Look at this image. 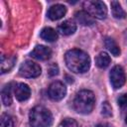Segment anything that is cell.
<instances>
[{"label":"cell","mask_w":127,"mask_h":127,"mask_svg":"<svg viewBox=\"0 0 127 127\" xmlns=\"http://www.w3.org/2000/svg\"><path fill=\"white\" fill-rule=\"evenodd\" d=\"M64 61L67 68L74 73H84L90 67V58L82 50L72 49L65 53Z\"/></svg>","instance_id":"cell-1"},{"label":"cell","mask_w":127,"mask_h":127,"mask_svg":"<svg viewBox=\"0 0 127 127\" xmlns=\"http://www.w3.org/2000/svg\"><path fill=\"white\" fill-rule=\"evenodd\" d=\"M95 104V96L91 90H79L73 99V108L79 114H89Z\"/></svg>","instance_id":"cell-2"},{"label":"cell","mask_w":127,"mask_h":127,"mask_svg":"<svg viewBox=\"0 0 127 127\" xmlns=\"http://www.w3.org/2000/svg\"><path fill=\"white\" fill-rule=\"evenodd\" d=\"M29 123L32 127H50L53 123V114L45 106H35L29 113Z\"/></svg>","instance_id":"cell-3"},{"label":"cell","mask_w":127,"mask_h":127,"mask_svg":"<svg viewBox=\"0 0 127 127\" xmlns=\"http://www.w3.org/2000/svg\"><path fill=\"white\" fill-rule=\"evenodd\" d=\"M84 11H86L94 19L102 20L107 16L106 5L99 0H88L83 3Z\"/></svg>","instance_id":"cell-4"},{"label":"cell","mask_w":127,"mask_h":127,"mask_svg":"<svg viewBox=\"0 0 127 127\" xmlns=\"http://www.w3.org/2000/svg\"><path fill=\"white\" fill-rule=\"evenodd\" d=\"M42 72V68L41 66L36 64L33 61H25L19 68V73L21 76L23 77H27V78H34V77H38Z\"/></svg>","instance_id":"cell-5"},{"label":"cell","mask_w":127,"mask_h":127,"mask_svg":"<svg viewBox=\"0 0 127 127\" xmlns=\"http://www.w3.org/2000/svg\"><path fill=\"white\" fill-rule=\"evenodd\" d=\"M110 83L114 89H118L122 87L126 81V75L124 69L120 65H115L111 68L109 73Z\"/></svg>","instance_id":"cell-6"},{"label":"cell","mask_w":127,"mask_h":127,"mask_svg":"<svg viewBox=\"0 0 127 127\" xmlns=\"http://www.w3.org/2000/svg\"><path fill=\"white\" fill-rule=\"evenodd\" d=\"M49 97L54 101L62 100L66 94V87L62 81H53L48 88Z\"/></svg>","instance_id":"cell-7"},{"label":"cell","mask_w":127,"mask_h":127,"mask_svg":"<svg viewBox=\"0 0 127 127\" xmlns=\"http://www.w3.org/2000/svg\"><path fill=\"white\" fill-rule=\"evenodd\" d=\"M13 92H14L16 99L19 101H25L31 95V89H30L29 85L26 83H23V82L14 83Z\"/></svg>","instance_id":"cell-8"},{"label":"cell","mask_w":127,"mask_h":127,"mask_svg":"<svg viewBox=\"0 0 127 127\" xmlns=\"http://www.w3.org/2000/svg\"><path fill=\"white\" fill-rule=\"evenodd\" d=\"M31 57L38 61H47L52 56V50L46 46H36L34 50L31 52Z\"/></svg>","instance_id":"cell-9"},{"label":"cell","mask_w":127,"mask_h":127,"mask_svg":"<svg viewBox=\"0 0 127 127\" xmlns=\"http://www.w3.org/2000/svg\"><path fill=\"white\" fill-rule=\"evenodd\" d=\"M65 13H66L65 6H64L62 4H55L49 8L48 17L53 21H57V20L62 19L65 15Z\"/></svg>","instance_id":"cell-10"},{"label":"cell","mask_w":127,"mask_h":127,"mask_svg":"<svg viewBox=\"0 0 127 127\" xmlns=\"http://www.w3.org/2000/svg\"><path fill=\"white\" fill-rule=\"evenodd\" d=\"M58 30L62 35L69 36L76 31V24L72 20H65L59 25Z\"/></svg>","instance_id":"cell-11"},{"label":"cell","mask_w":127,"mask_h":127,"mask_svg":"<svg viewBox=\"0 0 127 127\" xmlns=\"http://www.w3.org/2000/svg\"><path fill=\"white\" fill-rule=\"evenodd\" d=\"M74 17H75V20L77 21V23H79L82 26H91L94 24V18L91 17L84 10L77 11L74 14Z\"/></svg>","instance_id":"cell-12"},{"label":"cell","mask_w":127,"mask_h":127,"mask_svg":"<svg viewBox=\"0 0 127 127\" xmlns=\"http://www.w3.org/2000/svg\"><path fill=\"white\" fill-rule=\"evenodd\" d=\"M13 83L6 84L1 90V100L3 105L9 106L12 103V90H13Z\"/></svg>","instance_id":"cell-13"},{"label":"cell","mask_w":127,"mask_h":127,"mask_svg":"<svg viewBox=\"0 0 127 127\" xmlns=\"http://www.w3.org/2000/svg\"><path fill=\"white\" fill-rule=\"evenodd\" d=\"M16 62L15 56H2L1 57V72L5 73L11 70Z\"/></svg>","instance_id":"cell-14"},{"label":"cell","mask_w":127,"mask_h":127,"mask_svg":"<svg viewBox=\"0 0 127 127\" xmlns=\"http://www.w3.org/2000/svg\"><path fill=\"white\" fill-rule=\"evenodd\" d=\"M40 37L45 40L46 42H50V43H53L55 41L58 40V33L56 32V30H54L53 28L51 27H46L44 28L41 33H40Z\"/></svg>","instance_id":"cell-15"},{"label":"cell","mask_w":127,"mask_h":127,"mask_svg":"<svg viewBox=\"0 0 127 127\" xmlns=\"http://www.w3.org/2000/svg\"><path fill=\"white\" fill-rule=\"evenodd\" d=\"M110 63H111V59L108 56V54L105 52L99 53L95 58V64L99 68H102V69L106 68L110 64Z\"/></svg>","instance_id":"cell-16"},{"label":"cell","mask_w":127,"mask_h":127,"mask_svg":"<svg viewBox=\"0 0 127 127\" xmlns=\"http://www.w3.org/2000/svg\"><path fill=\"white\" fill-rule=\"evenodd\" d=\"M104 45L106 47V49L114 56V57H118L120 55V48L119 46L116 44V42L109 37H106L104 40Z\"/></svg>","instance_id":"cell-17"},{"label":"cell","mask_w":127,"mask_h":127,"mask_svg":"<svg viewBox=\"0 0 127 127\" xmlns=\"http://www.w3.org/2000/svg\"><path fill=\"white\" fill-rule=\"evenodd\" d=\"M111 5V11H112V15L114 18L116 19H124L126 17V13L123 10V8L121 7L120 3L118 1H112L110 3Z\"/></svg>","instance_id":"cell-18"},{"label":"cell","mask_w":127,"mask_h":127,"mask_svg":"<svg viewBox=\"0 0 127 127\" xmlns=\"http://www.w3.org/2000/svg\"><path fill=\"white\" fill-rule=\"evenodd\" d=\"M13 126H14L13 118L9 114L3 113L0 118V127H13Z\"/></svg>","instance_id":"cell-19"},{"label":"cell","mask_w":127,"mask_h":127,"mask_svg":"<svg viewBox=\"0 0 127 127\" xmlns=\"http://www.w3.org/2000/svg\"><path fill=\"white\" fill-rule=\"evenodd\" d=\"M58 127H79V126H78L77 122L74 119H72V118H65V119H64L59 124Z\"/></svg>","instance_id":"cell-20"},{"label":"cell","mask_w":127,"mask_h":127,"mask_svg":"<svg viewBox=\"0 0 127 127\" xmlns=\"http://www.w3.org/2000/svg\"><path fill=\"white\" fill-rule=\"evenodd\" d=\"M101 114L103 116H106V117H109L112 115V109H111V106L110 104L107 102V101H104L101 105Z\"/></svg>","instance_id":"cell-21"},{"label":"cell","mask_w":127,"mask_h":127,"mask_svg":"<svg viewBox=\"0 0 127 127\" xmlns=\"http://www.w3.org/2000/svg\"><path fill=\"white\" fill-rule=\"evenodd\" d=\"M117 103L120 107L122 108H126L127 107V93L122 94L118 99H117Z\"/></svg>","instance_id":"cell-22"},{"label":"cell","mask_w":127,"mask_h":127,"mask_svg":"<svg viewBox=\"0 0 127 127\" xmlns=\"http://www.w3.org/2000/svg\"><path fill=\"white\" fill-rule=\"evenodd\" d=\"M48 71H49L50 76H55V75H57V74L59 73V66H58V64H52L50 65Z\"/></svg>","instance_id":"cell-23"},{"label":"cell","mask_w":127,"mask_h":127,"mask_svg":"<svg viewBox=\"0 0 127 127\" xmlns=\"http://www.w3.org/2000/svg\"><path fill=\"white\" fill-rule=\"evenodd\" d=\"M95 127H112V126L108 123H100V124H97Z\"/></svg>","instance_id":"cell-24"},{"label":"cell","mask_w":127,"mask_h":127,"mask_svg":"<svg viewBox=\"0 0 127 127\" xmlns=\"http://www.w3.org/2000/svg\"><path fill=\"white\" fill-rule=\"evenodd\" d=\"M65 77H66V78H67V79H66V80H67V81H68V82H69V83H71V82H73V79H72V77H69V76H68V75H65Z\"/></svg>","instance_id":"cell-25"},{"label":"cell","mask_w":127,"mask_h":127,"mask_svg":"<svg viewBox=\"0 0 127 127\" xmlns=\"http://www.w3.org/2000/svg\"><path fill=\"white\" fill-rule=\"evenodd\" d=\"M125 122H126V124H127V116H126V118H125Z\"/></svg>","instance_id":"cell-26"}]
</instances>
